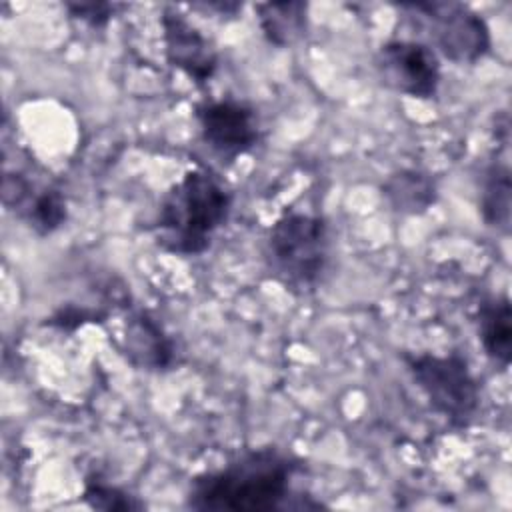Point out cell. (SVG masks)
I'll return each instance as SVG.
<instances>
[{"label":"cell","mask_w":512,"mask_h":512,"mask_svg":"<svg viewBox=\"0 0 512 512\" xmlns=\"http://www.w3.org/2000/svg\"><path fill=\"white\" fill-rule=\"evenodd\" d=\"M294 468L296 464L276 448L250 450L216 472L196 476L188 506L234 512L278 508L290 492Z\"/></svg>","instance_id":"1"},{"label":"cell","mask_w":512,"mask_h":512,"mask_svg":"<svg viewBox=\"0 0 512 512\" xmlns=\"http://www.w3.org/2000/svg\"><path fill=\"white\" fill-rule=\"evenodd\" d=\"M230 192L208 170L186 172L162 198L158 242L174 254L204 252L230 214Z\"/></svg>","instance_id":"2"},{"label":"cell","mask_w":512,"mask_h":512,"mask_svg":"<svg viewBox=\"0 0 512 512\" xmlns=\"http://www.w3.org/2000/svg\"><path fill=\"white\" fill-rule=\"evenodd\" d=\"M330 254L328 226L320 216L288 212L268 232V258L290 288H312Z\"/></svg>","instance_id":"3"},{"label":"cell","mask_w":512,"mask_h":512,"mask_svg":"<svg viewBox=\"0 0 512 512\" xmlns=\"http://www.w3.org/2000/svg\"><path fill=\"white\" fill-rule=\"evenodd\" d=\"M430 406L454 426H466L478 408V384L458 354L404 356Z\"/></svg>","instance_id":"4"},{"label":"cell","mask_w":512,"mask_h":512,"mask_svg":"<svg viewBox=\"0 0 512 512\" xmlns=\"http://www.w3.org/2000/svg\"><path fill=\"white\" fill-rule=\"evenodd\" d=\"M432 24V38L442 54L458 64L476 62L490 48L486 22L468 6L454 2L410 4Z\"/></svg>","instance_id":"5"},{"label":"cell","mask_w":512,"mask_h":512,"mask_svg":"<svg viewBox=\"0 0 512 512\" xmlns=\"http://www.w3.org/2000/svg\"><path fill=\"white\" fill-rule=\"evenodd\" d=\"M376 68L388 88L414 98L434 96L440 82L436 54L414 40L386 42L376 56Z\"/></svg>","instance_id":"6"},{"label":"cell","mask_w":512,"mask_h":512,"mask_svg":"<svg viewBox=\"0 0 512 512\" xmlns=\"http://www.w3.org/2000/svg\"><path fill=\"white\" fill-rule=\"evenodd\" d=\"M204 142L222 158L234 160L258 142V122L250 106L236 100H216L196 110Z\"/></svg>","instance_id":"7"},{"label":"cell","mask_w":512,"mask_h":512,"mask_svg":"<svg viewBox=\"0 0 512 512\" xmlns=\"http://www.w3.org/2000/svg\"><path fill=\"white\" fill-rule=\"evenodd\" d=\"M162 28L168 62L188 74L196 84L208 82L218 62L212 44L192 24L174 12L164 14Z\"/></svg>","instance_id":"8"},{"label":"cell","mask_w":512,"mask_h":512,"mask_svg":"<svg viewBox=\"0 0 512 512\" xmlns=\"http://www.w3.org/2000/svg\"><path fill=\"white\" fill-rule=\"evenodd\" d=\"M126 354L144 368H164L172 362V344L160 326L146 314L126 324Z\"/></svg>","instance_id":"9"},{"label":"cell","mask_w":512,"mask_h":512,"mask_svg":"<svg viewBox=\"0 0 512 512\" xmlns=\"http://www.w3.org/2000/svg\"><path fill=\"white\" fill-rule=\"evenodd\" d=\"M256 14L264 36L276 46H292L306 34L308 6L304 2L256 4Z\"/></svg>","instance_id":"10"},{"label":"cell","mask_w":512,"mask_h":512,"mask_svg":"<svg viewBox=\"0 0 512 512\" xmlns=\"http://www.w3.org/2000/svg\"><path fill=\"white\" fill-rule=\"evenodd\" d=\"M382 190L390 206L402 214H422L436 200L434 182L416 170H400L390 174Z\"/></svg>","instance_id":"11"},{"label":"cell","mask_w":512,"mask_h":512,"mask_svg":"<svg viewBox=\"0 0 512 512\" xmlns=\"http://www.w3.org/2000/svg\"><path fill=\"white\" fill-rule=\"evenodd\" d=\"M480 340L492 360L508 366L512 356V312L506 296L482 306Z\"/></svg>","instance_id":"12"},{"label":"cell","mask_w":512,"mask_h":512,"mask_svg":"<svg viewBox=\"0 0 512 512\" xmlns=\"http://www.w3.org/2000/svg\"><path fill=\"white\" fill-rule=\"evenodd\" d=\"M482 194V214L490 226L510 228V172L506 166H492L486 174Z\"/></svg>","instance_id":"13"},{"label":"cell","mask_w":512,"mask_h":512,"mask_svg":"<svg viewBox=\"0 0 512 512\" xmlns=\"http://www.w3.org/2000/svg\"><path fill=\"white\" fill-rule=\"evenodd\" d=\"M28 220L42 234H48V232L56 230L66 220V202H64V198L56 190H44L30 204Z\"/></svg>","instance_id":"14"},{"label":"cell","mask_w":512,"mask_h":512,"mask_svg":"<svg viewBox=\"0 0 512 512\" xmlns=\"http://www.w3.org/2000/svg\"><path fill=\"white\" fill-rule=\"evenodd\" d=\"M84 500L92 508H100V510H134V508H142L140 502L130 498L120 488L108 486V484H102V482H88L86 490H84Z\"/></svg>","instance_id":"15"},{"label":"cell","mask_w":512,"mask_h":512,"mask_svg":"<svg viewBox=\"0 0 512 512\" xmlns=\"http://www.w3.org/2000/svg\"><path fill=\"white\" fill-rule=\"evenodd\" d=\"M68 8L72 10V14L76 18H82L92 26L104 24L114 12V4H102V2L100 4H94V2L92 4H68Z\"/></svg>","instance_id":"16"}]
</instances>
